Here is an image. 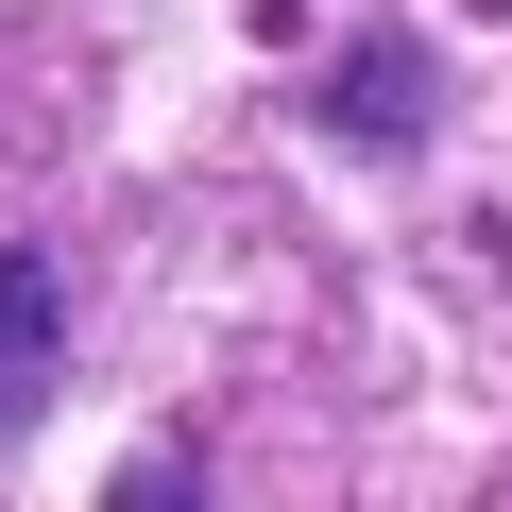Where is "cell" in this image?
<instances>
[{
    "label": "cell",
    "instance_id": "1",
    "mask_svg": "<svg viewBox=\"0 0 512 512\" xmlns=\"http://www.w3.org/2000/svg\"><path fill=\"white\" fill-rule=\"evenodd\" d=\"M52 376H69V274L35 239H0V427H35Z\"/></svg>",
    "mask_w": 512,
    "mask_h": 512
}]
</instances>
